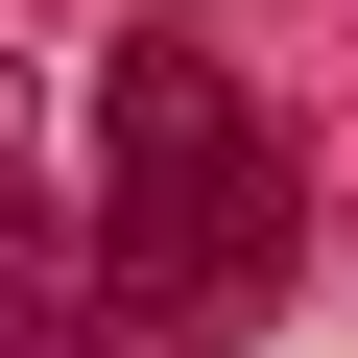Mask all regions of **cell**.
<instances>
[{
    "instance_id": "obj_1",
    "label": "cell",
    "mask_w": 358,
    "mask_h": 358,
    "mask_svg": "<svg viewBox=\"0 0 358 358\" xmlns=\"http://www.w3.org/2000/svg\"><path fill=\"white\" fill-rule=\"evenodd\" d=\"M287 263H310V167H287L263 72L192 0L120 24V72H96V310H120V358H239L287 310Z\"/></svg>"
},
{
    "instance_id": "obj_2",
    "label": "cell",
    "mask_w": 358,
    "mask_h": 358,
    "mask_svg": "<svg viewBox=\"0 0 358 358\" xmlns=\"http://www.w3.org/2000/svg\"><path fill=\"white\" fill-rule=\"evenodd\" d=\"M0 358H120V310H96V215H48L24 167H0Z\"/></svg>"
}]
</instances>
